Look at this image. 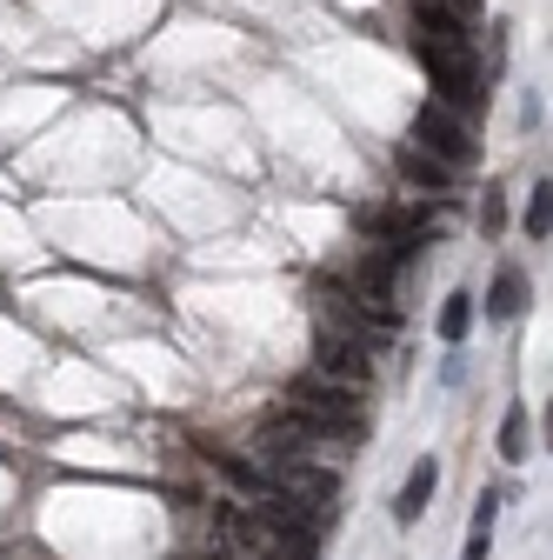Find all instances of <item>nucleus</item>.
Masks as SVG:
<instances>
[{
	"label": "nucleus",
	"mask_w": 553,
	"mask_h": 560,
	"mask_svg": "<svg viewBox=\"0 0 553 560\" xmlns=\"http://www.w3.org/2000/svg\"><path fill=\"white\" fill-rule=\"evenodd\" d=\"M287 407L307 420V428L327 441V447H354L367 441V413H361V387L348 381H327V374H301L287 381Z\"/></svg>",
	"instance_id": "1"
},
{
	"label": "nucleus",
	"mask_w": 553,
	"mask_h": 560,
	"mask_svg": "<svg viewBox=\"0 0 553 560\" xmlns=\"http://www.w3.org/2000/svg\"><path fill=\"white\" fill-rule=\"evenodd\" d=\"M413 54H421V67H427V81H434V101H440V107H454L460 120L480 114V101H487V74H480L473 47H413Z\"/></svg>",
	"instance_id": "2"
},
{
	"label": "nucleus",
	"mask_w": 553,
	"mask_h": 560,
	"mask_svg": "<svg viewBox=\"0 0 553 560\" xmlns=\"http://www.w3.org/2000/svg\"><path fill=\"white\" fill-rule=\"evenodd\" d=\"M260 480L273 487V494L314 508V514H327V508L340 501V474H333L327 460H260Z\"/></svg>",
	"instance_id": "3"
},
{
	"label": "nucleus",
	"mask_w": 553,
	"mask_h": 560,
	"mask_svg": "<svg viewBox=\"0 0 553 560\" xmlns=\"http://www.w3.org/2000/svg\"><path fill=\"white\" fill-rule=\"evenodd\" d=\"M413 148H427V154L447 161L454 174L473 167V154H480V148H473V127H467L454 107H440V101H427L421 114H413Z\"/></svg>",
	"instance_id": "4"
},
{
	"label": "nucleus",
	"mask_w": 553,
	"mask_h": 560,
	"mask_svg": "<svg viewBox=\"0 0 553 560\" xmlns=\"http://www.w3.org/2000/svg\"><path fill=\"white\" fill-rule=\"evenodd\" d=\"M254 447H260V460H320L327 454V441L307 428L294 407H273L260 428H254Z\"/></svg>",
	"instance_id": "5"
},
{
	"label": "nucleus",
	"mask_w": 553,
	"mask_h": 560,
	"mask_svg": "<svg viewBox=\"0 0 553 560\" xmlns=\"http://www.w3.org/2000/svg\"><path fill=\"white\" fill-rule=\"evenodd\" d=\"M314 374H327V381H348V387H367V381H374V354H367V347H354V340H340V334H327V327H320V340H314Z\"/></svg>",
	"instance_id": "6"
},
{
	"label": "nucleus",
	"mask_w": 553,
	"mask_h": 560,
	"mask_svg": "<svg viewBox=\"0 0 553 560\" xmlns=\"http://www.w3.org/2000/svg\"><path fill=\"white\" fill-rule=\"evenodd\" d=\"M413 47H473V14H454V8H427L413 0Z\"/></svg>",
	"instance_id": "7"
},
{
	"label": "nucleus",
	"mask_w": 553,
	"mask_h": 560,
	"mask_svg": "<svg viewBox=\"0 0 553 560\" xmlns=\"http://www.w3.org/2000/svg\"><path fill=\"white\" fill-rule=\"evenodd\" d=\"M434 487H440L434 454H427V460H413V474L400 480V494H393V521H400V527H421V514H427V501H434Z\"/></svg>",
	"instance_id": "8"
},
{
	"label": "nucleus",
	"mask_w": 553,
	"mask_h": 560,
	"mask_svg": "<svg viewBox=\"0 0 553 560\" xmlns=\"http://www.w3.org/2000/svg\"><path fill=\"white\" fill-rule=\"evenodd\" d=\"M393 167H400V180H407L413 194H447V187H454V167H447V161H434L427 148H413V140L393 154Z\"/></svg>",
	"instance_id": "9"
},
{
	"label": "nucleus",
	"mask_w": 553,
	"mask_h": 560,
	"mask_svg": "<svg viewBox=\"0 0 553 560\" xmlns=\"http://www.w3.org/2000/svg\"><path fill=\"white\" fill-rule=\"evenodd\" d=\"M527 307V273L520 267H501L494 288H487V320H514Z\"/></svg>",
	"instance_id": "10"
},
{
	"label": "nucleus",
	"mask_w": 553,
	"mask_h": 560,
	"mask_svg": "<svg viewBox=\"0 0 553 560\" xmlns=\"http://www.w3.org/2000/svg\"><path fill=\"white\" fill-rule=\"evenodd\" d=\"M467 327H473V294H447V307H440V340L460 347Z\"/></svg>",
	"instance_id": "11"
},
{
	"label": "nucleus",
	"mask_w": 553,
	"mask_h": 560,
	"mask_svg": "<svg viewBox=\"0 0 553 560\" xmlns=\"http://www.w3.org/2000/svg\"><path fill=\"white\" fill-rule=\"evenodd\" d=\"M527 407H507V420H501V460H527Z\"/></svg>",
	"instance_id": "12"
},
{
	"label": "nucleus",
	"mask_w": 553,
	"mask_h": 560,
	"mask_svg": "<svg viewBox=\"0 0 553 560\" xmlns=\"http://www.w3.org/2000/svg\"><path fill=\"white\" fill-rule=\"evenodd\" d=\"M546 234H553V187L540 180V187H533V200H527V241H540V247H546Z\"/></svg>",
	"instance_id": "13"
},
{
	"label": "nucleus",
	"mask_w": 553,
	"mask_h": 560,
	"mask_svg": "<svg viewBox=\"0 0 553 560\" xmlns=\"http://www.w3.org/2000/svg\"><path fill=\"white\" fill-rule=\"evenodd\" d=\"M480 228H487V234H501V228H507V200H501L494 187H487V200H480Z\"/></svg>",
	"instance_id": "14"
},
{
	"label": "nucleus",
	"mask_w": 553,
	"mask_h": 560,
	"mask_svg": "<svg viewBox=\"0 0 553 560\" xmlns=\"http://www.w3.org/2000/svg\"><path fill=\"white\" fill-rule=\"evenodd\" d=\"M494 514H501V494H494V487H487V494L473 501V527H494Z\"/></svg>",
	"instance_id": "15"
},
{
	"label": "nucleus",
	"mask_w": 553,
	"mask_h": 560,
	"mask_svg": "<svg viewBox=\"0 0 553 560\" xmlns=\"http://www.w3.org/2000/svg\"><path fill=\"white\" fill-rule=\"evenodd\" d=\"M487 547H494V527H473V534H467V553H460V560H487Z\"/></svg>",
	"instance_id": "16"
},
{
	"label": "nucleus",
	"mask_w": 553,
	"mask_h": 560,
	"mask_svg": "<svg viewBox=\"0 0 553 560\" xmlns=\"http://www.w3.org/2000/svg\"><path fill=\"white\" fill-rule=\"evenodd\" d=\"M427 8H454V14H480V0H427Z\"/></svg>",
	"instance_id": "17"
}]
</instances>
